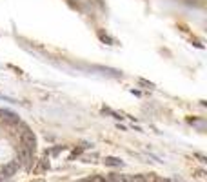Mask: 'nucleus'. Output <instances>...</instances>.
<instances>
[{
  "label": "nucleus",
  "mask_w": 207,
  "mask_h": 182,
  "mask_svg": "<svg viewBox=\"0 0 207 182\" xmlns=\"http://www.w3.org/2000/svg\"><path fill=\"white\" fill-rule=\"evenodd\" d=\"M20 140H22V146L27 147V149L34 151V147H36V139H34L33 131H29V127L22 126V131H20Z\"/></svg>",
  "instance_id": "obj_1"
},
{
  "label": "nucleus",
  "mask_w": 207,
  "mask_h": 182,
  "mask_svg": "<svg viewBox=\"0 0 207 182\" xmlns=\"http://www.w3.org/2000/svg\"><path fill=\"white\" fill-rule=\"evenodd\" d=\"M0 119H2L4 122H7V124H11V126L20 124V119H18V117L15 115V113L7 111V109H0Z\"/></svg>",
  "instance_id": "obj_2"
},
{
  "label": "nucleus",
  "mask_w": 207,
  "mask_h": 182,
  "mask_svg": "<svg viewBox=\"0 0 207 182\" xmlns=\"http://www.w3.org/2000/svg\"><path fill=\"white\" fill-rule=\"evenodd\" d=\"M18 160H15V162H9V164L4 168V171H2V177H11V175H15V171L18 169Z\"/></svg>",
  "instance_id": "obj_3"
},
{
  "label": "nucleus",
  "mask_w": 207,
  "mask_h": 182,
  "mask_svg": "<svg viewBox=\"0 0 207 182\" xmlns=\"http://www.w3.org/2000/svg\"><path fill=\"white\" fill-rule=\"evenodd\" d=\"M105 166H113V168H118V166H122V160L116 159V157H105Z\"/></svg>",
  "instance_id": "obj_4"
},
{
  "label": "nucleus",
  "mask_w": 207,
  "mask_h": 182,
  "mask_svg": "<svg viewBox=\"0 0 207 182\" xmlns=\"http://www.w3.org/2000/svg\"><path fill=\"white\" fill-rule=\"evenodd\" d=\"M127 182H145V175H140V173H138V175H131L129 177V179H125Z\"/></svg>",
  "instance_id": "obj_5"
},
{
  "label": "nucleus",
  "mask_w": 207,
  "mask_h": 182,
  "mask_svg": "<svg viewBox=\"0 0 207 182\" xmlns=\"http://www.w3.org/2000/svg\"><path fill=\"white\" fill-rule=\"evenodd\" d=\"M145 182H165V180H162L156 175H145Z\"/></svg>",
  "instance_id": "obj_6"
},
{
  "label": "nucleus",
  "mask_w": 207,
  "mask_h": 182,
  "mask_svg": "<svg viewBox=\"0 0 207 182\" xmlns=\"http://www.w3.org/2000/svg\"><path fill=\"white\" fill-rule=\"evenodd\" d=\"M89 182H107L104 177H100V175H96V177H93V179H89Z\"/></svg>",
  "instance_id": "obj_7"
},
{
  "label": "nucleus",
  "mask_w": 207,
  "mask_h": 182,
  "mask_svg": "<svg viewBox=\"0 0 207 182\" xmlns=\"http://www.w3.org/2000/svg\"><path fill=\"white\" fill-rule=\"evenodd\" d=\"M82 182H89V179H86V180H82Z\"/></svg>",
  "instance_id": "obj_8"
}]
</instances>
